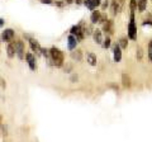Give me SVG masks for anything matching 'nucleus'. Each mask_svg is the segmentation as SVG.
Wrapping results in <instances>:
<instances>
[{
	"label": "nucleus",
	"mask_w": 152,
	"mask_h": 142,
	"mask_svg": "<svg viewBox=\"0 0 152 142\" xmlns=\"http://www.w3.org/2000/svg\"><path fill=\"white\" fill-rule=\"evenodd\" d=\"M50 56L52 59V62H53V66H56V67H62L64 62H65V56H64L62 51L53 46L50 48Z\"/></svg>",
	"instance_id": "obj_1"
},
{
	"label": "nucleus",
	"mask_w": 152,
	"mask_h": 142,
	"mask_svg": "<svg viewBox=\"0 0 152 142\" xmlns=\"http://www.w3.org/2000/svg\"><path fill=\"white\" fill-rule=\"evenodd\" d=\"M128 37L134 41L137 38V27L134 23V13L131 12V22L128 24Z\"/></svg>",
	"instance_id": "obj_2"
},
{
	"label": "nucleus",
	"mask_w": 152,
	"mask_h": 142,
	"mask_svg": "<svg viewBox=\"0 0 152 142\" xmlns=\"http://www.w3.org/2000/svg\"><path fill=\"white\" fill-rule=\"evenodd\" d=\"M15 43V52H17V56L19 60H23L26 59V45L24 42L22 40H18L17 42H14Z\"/></svg>",
	"instance_id": "obj_3"
},
{
	"label": "nucleus",
	"mask_w": 152,
	"mask_h": 142,
	"mask_svg": "<svg viewBox=\"0 0 152 142\" xmlns=\"http://www.w3.org/2000/svg\"><path fill=\"white\" fill-rule=\"evenodd\" d=\"M14 29L12 28H7V29H4L3 33H1V41L4 42H10L13 38H14Z\"/></svg>",
	"instance_id": "obj_4"
},
{
	"label": "nucleus",
	"mask_w": 152,
	"mask_h": 142,
	"mask_svg": "<svg viewBox=\"0 0 152 142\" xmlns=\"http://www.w3.org/2000/svg\"><path fill=\"white\" fill-rule=\"evenodd\" d=\"M77 43H79L77 37H76L75 34H71V33H70V36L67 37V48H69L70 51H72V50L76 48Z\"/></svg>",
	"instance_id": "obj_5"
},
{
	"label": "nucleus",
	"mask_w": 152,
	"mask_h": 142,
	"mask_svg": "<svg viewBox=\"0 0 152 142\" xmlns=\"http://www.w3.org/2000/svg\"><path fill=\"white\" fill-rule=\"evenodd\" d=\"M26 60L28 62V66H29V69L32 71H36L37 70V65H36V57L33 56V53H31V52H28V53H26Z\"/></svg>",
	"instance_id": "obj_6"
},
{
	"label": "nucleus",
	"mask_w": 152,
	"mask_h": 142,
	"mask_svg": "<svg viewBox=\"0 0 152 142\" xmlns=\"http://www.w3.org/2000/svg\"><path fill=\"white\" fill-rule=\"evenodd\" d=\"M121 46L118 43H114L113 45V57H114V61L115 62H119L122 60V51H121Z\"/></svg>",
	"instance_id": "obj_7"
},
{
	"label": "nucleus",
	"mask_w": 152,
	"mask_h": 142,
	"mask_svg": "<svg viewBox=\"0 0 152 142\" xmlns=\"http://www.w3.org/2000/svg\"><path fill=\"white\" fill-rule=\"evenodd\" d=\"M103 32L108 33V34H113V33H114V22L110 20V19H108L103 24Z\"/></svg>",
	"instance_id": "obj_8"
},
{
	"label": "nucleus",
	"mask_w": 152,
	"mask_h": 142,
	"mask_svg": "<svg viewBox=\"0 0 152 142\" xmlns=\"http://www.w3.org/2000/svg\"><path fill=\"white\" fill-rule=\"evenodd\" d=\"M7 55H8L9 59H13L14 56L17 55V52H15V43H14V42H9V45L7 47Z\"/></svg>",
	"instance_id": "obj_9"
},
{
	"label": "nucleus",
	"mask_w": 152,
	"mask_h": 142,
	"mask_svg": "<svg viewBox=\"0 0 152 142\" xmlns=\"http://www.w3.org/2000/svg\"><path fill=\"white\" fill-rule=\"evenodd\" d=\"M29 46H31V50L33 52H36V53H38V52H41V45H39V42H38L37 40L34 38H31L29 41Z\"/></svg>",
	"instance_id": "obj_10"
},
{
	"label": "nucleus",
	"mask_w": 152,
	"mask_h": 142,
	"mask_svg": "<svg viewBox=\"0 0 152 142\" xmlns=\"http://www.w3.org/2000/svg\"><path fill=\"white\" fill-rule=\"evenodd\" d=\"M71 59L77 61V62H80V61H83V51L81 50H72V52L70 53Z\"/></svg>",
	"instance_id": "obj_11"
},
{
	"label": "nucleus",
	"mask_w": 152,
	"mask_h": 142,
	"mask_svg": "<svg viewBox=\"0 0 152 142\" xmlns=\"http://www.w3.org/2000/svg\"><path fill=\"white\" fill-rule=\"evenodd\" d=\"M93 38H94V41H95V43L102 45V43H103V34H102V31L94 29V32H93Z\"/></svg>",
	"instance_id": "obj_12"
},
{
	"label": "nucleus",
	"mask_w": 152,
	"mask_h": 142,
	"mask_svg": "<svg viewBox=\"0 0 152 142\" xmlns=\"http://www.w3.org/2000/svg\"><path fill=\"white\" fill-rule=\"evenodd\" d=\"M100 15H102V12L96 10V9H94L91 15H90V20H91L93 24H96V23H99V19H100Z\"/></svg>",
	"instance_id": "obj_13"
},
{
	"label": "nucleus",
	"mask_w": 152,
	"mask_h": 142,
	"mask_svg": "<svg viewBox=\"0 0 152 142\" xmlns=\"http://www.w3.org/2000/svg\"><path fill=\"white\" fill-rule=\"evenodd\" d=\"M86 61L89 62V65H91V66H96V64H98L96 56H95L93 52H88L86 53Z\"/></svg>",
	"instance_id": "obj_14"
},
{
	"label": "nucleus",
	"mask_w": 152,
	"mask_h": 142,
	"mask_svg": "<svg viewBox=\"0 0 152 142\" xmlns=\"http://www.w3.org/2000/svg\"><path fill=\"white\" fill-rule=\"evenodd\" d=\"M122 83H123V86L124 88H129L131 86V79L127 74H123L122 75Z\"/></svg>",
	"instance_id": "obj_15"
},
{
	"label": "nucleus",
	"mask_w": 152,
	"mask_h": 142,
	"mask_svg": "<svg viewBox=\"0 0 152 142\" xmlns=\"http://www.w3.org/2000/svg\"><path fill=\"white\" fill-rule=\"evenodd\" d=\"M119 10H121V5L117 3V0H113L112 1V12H113V14L115 15L117 13H119Z\"/></svg>",
	"instance_id": "obj_16"
},
{
	"label": "nucleus",
	"mask_w": 152,
	"mask_h": 142,
	"mask_svg": "<svg viewBox=\"0 0 152 142\" xmlns=\"http://www.w3.org/2000/svg\"><path fill=\"white\" fill-rule=\"evenodd\" d=\"M102 46H103V48H109V47L112 46V41H110V37L109 36H107L105 37V40H103V43H102Z\"/></svg>",
	"instance_id": "obj_17"
},
{
	"label": "nucleus",
	"mask_w": 152,
	"mask_h": 142,
	"mask_svg": "<svg viewBox=\"0 0 152 142\" xmlns=\"http://www.w3.org/2000/svg\"><path fill=\"white\" fill-rule=\"evenodd\" d=\"M146 7H147V0H138V10L141 13L146 10Z\"/></svg>",
	"instance_id": "obj_18"
},
{
	"label": "nucleus",
	"mask_w": 152,
	"mask_h": 142,
	"mask_svg": "<svg viewBox=\"0 0 152 142\" xmlns=\"http://www.w3.org/2000/svg\"><path fill=\"white\" fill-rule=\"evenodd\" d=\"M121 46V48H127V46H128V40H127V37H121V40H119V43H118Z\"/></svg>",
	"instance_id": "obj_19"
},
{
	"label": "nucleus",
	"mask_w": 152,
	"mask_h": 142,
	"mask_svg": "<svg viewBox=\"0 0 152 142\" xmlns=\"http://www.w3.org/2000/svg\"><path fill=\"white\" fill-rule=\"evenodd\" d=\"M138 8V0H131L129 1V9H131V12L134 13V10Z\"/></svg>",
	"instance_id": "obj_20"
},
{
	"label": "nucleus",
	"mask_w": 152,
	"mask_h": 142,
	"mask_svg": "<svg viewBox=\"0 0 152 142\" xmlns=\"http://www.w3.org/2000/svg\"><path fill=\"white\" fill-rule=\"evenodd\" d=\"M108 20V17H107V14L105 13H102V15H100V19H99V23L100 24H104Z\"/></svg>",
	"instance_id": "obj_21"
},
{
	"label": "nucleus",
	"mask_w": 152,
	"mask_h": 142,
	"mask_svg": "<svg viewBox=\"0 0 152 142\" xmlns=\"http://www.w3.org/2000/svg\"><path fill=\"white\" fill-rule=\"evenodd\" d=\"M136 57L138 59V60H141V59H142V48H141V47H138V48H137V52H136Z\"/></svg>",
	"instance_id": "obj_22"
},
{
	"label": "nucleus",
	"mask_w": 152,
	"mask_h": 142,
	"mask_svg": "<svg viewBox=\"0 0 152 142\" xmlns=\"http://www.w3.org/2000/svg\"><path fill=\"white\" fill-rule=\"evenodd\" d=\"M77 80H79V76H77L76 74L71 75V78H70V81H71V83H75V81H77Z\"/></svg>",
	"instance_id": "obj_23"
},
{
	"label": "nucleus",
	"mask_w": 152,
	"mask_h": 142,
	"mask_svg": "<svg viewBox=\"0 0 152 142\" xmlns=\"http://www.w3.org/2000/svg\"><path fill=\"white\" fill-rule=\"evenodd\" d=\"M148 57H150L151 62H152V47L151 46H148Z\"/></svg>",
	"instance_id": "obj_24"
},
{
	"label": "nucleus",
	"mask_w": 152,
	"mask_h": 142,
	"mask_svg": "<svg viewBox=\"0 0 152 142\" xmlns=\"http://www.w3.org/2000/svg\"><path fill=\"white\" fill-rule=\"evenodd\" d=\"M53 1H55V0H41L42 4H52Z\"/></svg>",
	"instance_id": "obj_25"
},
{
	"label": "nucleus",
	"mask_w": 152,
	"mask_h": 142,
	"mask_svg": "<svg viewBox=\"0 0 152 142\" xmlns=\"http://www.w3.org/2000/svg\"><path fill=\"white\" fill-rule=\"evenodd\" d=\"M1 128H3V132H4L3 135L7 136V135H8V128H7V126H3V124H1Z\"/></svg>",
	"instance_id": "obj_26"
},
{
	"label": "nucleus",
	"mask_w": 152,
	"mask_h": 142,
	"mask_svg": "<svg viewBox=\"0 0 152 142\" xmlns=\"http://www.w3.org/2000/svg\"><path fill=\"white\" fill-rule=\"evenodd\" d=\"M55 4H56V5H57V7H58V8H62V7H64V3H62V1H61V0H58V1H56Z\"/></svg>",
	"instance_id": "obj_27"
},
{
	"label": "nucleus",
	"mask_w": 152,
	"mask_h": 142,
	"mask_svg": "<svg viewBox=\"0 0 152 142\" xmlns=\"http://www.w3.org/2000/svg\"><path fill=\"white\" fill-rule=\"evenodd\" d=\"M0 83H1V88L3 89H5V86H7V84H5V81H4V79L1 78V79H0Z\"/></svg>",
	"instance_id": "obj_28"
},
{
	"label": "nucleus",
	"mask_w": 152,
	"mask_h": 142,
	"mask_svg": "<svg viewBox=\"0 0 152 142\" xmlns=\"http://www.w3.org/2000/svg\"><path fill=\"white\" fill-rule=\"evenodd\" d=\"M71 70H72V66H71V65H67V66L65 67V71H66V72H69V71H71Z\"/></svg>",
	"instance_id": "obj_29"
},
{
	"label": "nucleus",
	"mask_w": 152,
	"mask_h": 142,
	"mask_svg": "<svg viewBox=\"0 0 152 142\" xmlns=\"http://www.w3.org/2000/svg\"><path fill=\"white\" fill-rule=\"evenodd\" d=\"M107 7H108V1H107V3H103V4H102V8H103V10H105V9H107Z\"/></svg>",
	"instance_id": "obj_30"
},
{
	"label": "nucleus",
	"mask_w": 152,
	"mask_h": 142,
	"mask_svg": "<svg viewBox=\"0 0 152 142\" xmlns=\"http://www.w3.org/2000/svg\"><path fill=\"white\" fill-rule=\"evenodd\" d=\"M74 3H76L79 5V4H83L84 3V0H74Z\"/></svg>",
	"instance_id": "obj_31"
},
{
	"label": "nucleus",
	"mask_w": 152,
	"mask_h": 142,
	"mask_svg": "<svg viewBox=\"0 0 152 142\" xmlns=\"http://www.w3.org/2000/svg\"><path fill=\"white\" fill-rule=\"evenodd\" d=\"M95 1H96V7H99L102 4V0H95Z\"/></svg>",
	"instance_id": "obj_32"
},
{
	"label": "nucleus",
	"mask_w": 152,
	"mask_h": 142,
	"mask_svg": "<svg viewBox=\"0 0 152 142\" xmlns=\"http://www.w3.org/2000/svg\"><path fill=\"white\" fill-rule=\"evenodd\" d=\"M4 26V19H0V27Z\"/></svg>",
	"instance_id": "obj_33"
},
{
	"label": "nucleus",
	"mask_w": 152,
	"mask_h": 142,
	"mask_svg": "<svg viewBox=\"0 0 152 142\" xmlns=\"http://www.w3.org/2000/svg\"><path fill=\"white\" fill-rule=\"evenodd\" d=\"M66 3H67V4H71V3H74V0H66Z\"/></svg>",
	"instance_id": "obj_34"
},
{
	"label": "nucleus",
	"mask_w": 152,
	"mask_h": 142,
	"mask_svg": "<svg viewBox=\"0 0 152 142\" xmlns=\"http://www.w3.org/2000/svg\"><path fill=\"white\" fill-rule=\"evenodd\" d=\"M117 1H119V3H123V0H117Z\"/></svg>",
	"instance_id": "obj_35"
},
{
	"label": "nucleus",
	"mask_w": 152,
	"mask_h": 142,
	"mask_svg": "<svg viewBox=\"0 0 152 142\" xmlns=\"http://www.w3.org/2000/svg\"><path fill=\"white\" fill-rule=\"evenodd\" d=\"M150 46H151V47H152V40H151V42H150Z\"/></svg>",
	"instance_id": "obj_36"
},
{
	"label": "nucleus",
	"mask_w": 152,
	"mask_h": 142,
	"mask_svg": "<svg viewBox=\"0 0 152 142\" xmlns=\"http://www.w3.org/2000/svg\"><path fill=\"white\" fill-rule=\"evenodd\" d=\"M0 40H1V37H0Z\"/></svg>",
	"instance_id": "obj_37"
}]
</instances>
